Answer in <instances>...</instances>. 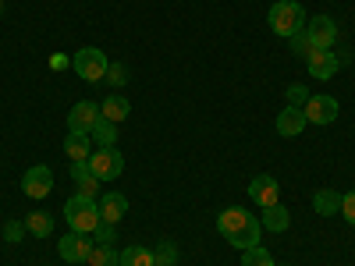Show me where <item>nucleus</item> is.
Here are the masks:
<instances>
[{"label": "nucleus", "instance_id": "nucleus-11", "mask_svg": "<svg viewBox=\"0 0 355 266\" xmlns=\"http://www.w3.org/2000/svg\"><path fill=\"white\" fill-rule=\"evenodd\" d=\"M309 125H331L338 117V100L334 96H309V103L302 107Z\"/></svg>", "mask_w": 355, "mask_h": 266}, {"label": "nucleus", "instance_id": "nucleus-31", "mask_svg": "<svg viewBox=\"0 0 355 266\" xmlns=\"http://www.w3.org/2000/svg\"><path fill=\"white\" fill-rule=\"evenodd\" d=\"M21 234H25V224H21V220H11L8 231H4V238H8V242H21Z\"/></svg>", "mask_w": 355, "mask_h": 266}, {"label": "nucleus", "instance_id": "nucleus-14", "mask_svg": "<svg viewBox=\"0 0 355 266\" xmlns=\"http://www.w3.org/2000/svg\"><path fill=\"white\" fill-rule=\"evenodd\" d=\"M306 114L299 110V107H284L281 114H277V135H284V139H295V135H302L306 132Z\"/></svg>", "mask_w": 355, "mask_h": 266}, {"label": "nucleus", "instance_id": "nucleus-28", "mask_svg": "<svg viewBox=\"0 0 355 266\" xmlns=\"http://www.w3.org/2000/svg\"><path fill=\"white\" fill-rule=\"evenodd\" d=\"M103 82H110V85H125V82H128V68H121V64H110Z\"/></svg>", "mask_w": 355, "mask_h": 266}, {"label": "nucleus", "instance_id": "nucleus-26", "mask_svg": "<svg viewBox=\"0 0 355 266\" xmlns=\"http://www.w3.org/2000/svg\"><path fill=\"white\" fill-rule=\"evenodd\" d=\"M309 96H313V93H309L306 85H288V107H299V110H302V107L309 103Z\"/></svg>", "mask_w": 355, "mask_h": 266}, {"label": "nucleus", "instance_id": "nucleus-32", "mask_svg": "<svg viewBox=\"0 0 355 266\" xmlns=\"http://www.w3.org/2000/svg\"><path fill=\"white\" fill-rule=\"evenodd\" d=\"M71 177H75V181H82V177H89V163H71Z\"/></svg>", "mask_w": 355, "mask_h": 266}, {"label": "nucleus", "instance_id": "nucleus-2", "mask_svg": "<svg viewBox=\"0 0 355 266\" xmlns=\"http://www.w3.org/2000/svg\"><path fill=\"white\" fill-rule=\"evenodd\" d=\"M64 217L71 224V231L78 234H93L96 224H100V202L96 199H89V195H71L64 202Z\"/></svg>", "mask_w": 355, "mask_h": 266}, {"label": "nucleus", "instance_id": "nucleus-30", "mask_svg": "<svg viewBox=\"0 0 355 266\" xmlns=\"http://www.w3.org/2000/svg\"><path fill=\"white\" fill-rule=\"evenodd\" d=\"M96 192H100V181H96L93 174H89V177H82V181H78V195H89V199H96Z\"/></svg>", "mask_w": 355, "mask_h": 266}, {"label": "nucleus", "instance_id": "nucleus-16", "mask_svg": "<svg viewBox=\"0 0 355 266\" xmlns=\"http://www.w3.org/2000/svg\"><path fill=\"white\" fill-rule=\"evenodd\" d=\"M128 114H132V103L125 96H110V100L100 103V117H103V121H110V125H121Z\"/></svg>", "mask_w": 355, "mask_h": 266}, {"label": "nucleus", "instance_id": "nucleus-25", "mask_svg": "<svg viewBox=\"0 0 355 266\" xmlns=\"http://www.w3.org/2000/svg\"><path fill=\"white\" fill-rule=\"evenodd\" d=\"M288 43H291V57H299V61H306V57L313 53V43H309V36H306V28H302V33H295Z\"/></svg>", "mask_w": 355, "mask_h": 266}, {"label": "nucleus", "instance_id": "nucleus-19", "mask_svg": "<svg viewBox=\"0 0 355 266\" xmlns=\"http://www.w3.org/2000/svg\"><path fill=\"white\" fill-rule=\"evenodd\" d=\"M85 263L89 266H121V252H117L114 245H93V252H89Z\"/></svg>", "mask_w": 355, "mask_h": 266}, {"label": "nucleus", "instance_id": "nucleus-33", "mask_svg": "<svg viewBox=\"0 0 355 266\" xmlns=\"http://www.w3.org/2000/svg\"><path fill=\"white\" fill-rule=\"evenodd\" d=\"M277 4H299V0H277Z\"/></svg>", "mask_w": 355, "mask_h": 266}, {"label": "nucleus", "instance_id": "nucleus-6", "mask_svg": "<svg viewBox=\"0 0 355 266\" xmlns=\"http://www.w3.org/2000/svg\"><path fill=\"white\" fill-rule=\"evenodd\" d=\"M306 36H309L313 50H331L338 43V25H334L331 15H316V18L306 21Z\"/></svg>", "mask_w": 355, "mask_h": 266}, {"label": "nucleus", "instance_id": "nucleus-1", "mask_svg": "<svg viewBox=\"0 0 355 266\" xmlns=\"http://www.w3.org/2000/svg\"><path fill=\"white\" fill-rule=\"evenodd\" d=\"M217 231H220V238L227 242V245H234V249H252V245H259V234H263V224L249 213V210H224L220 217H217Z\"/></svg>", "mask_w": 355, "mask_h": 266}, {"label": "nucleus", "instance_id": "nucleus-15", "mask_svg": "<svg viewBox=\"0 0 355 266\" xmlns=\"http://www.w3.org/2000/svg\"><path fill=\"white\" fill-rule=\"evenodd\" d=\"M64 153H68V160H71V163H85V160H89V153H93V139L82 135V132L64 135Z\"/></svg>", "mask_w": 355, "mask_h": 266}, {"label": "nucleus", "instance_id": "nucleus-24", "mask_svg": "<svg viewBox=\"0 0 355 266\" xmlns=\"http://www.w3.org/2000/svg\"><path fill=\"white\" fill-rule=\"evenodd\" d=\"M178 252H182V249H178L174 242H160L157 252H153V263H157V266H174V263H178Z\"/></svg>", "mask_w": 355, "mask_h": 266}, {"label": "nucleus", "instance_id": "nucleus-3", "mask_svg": "<svg viewBox=\"0 0 355 266\" xmlns=\"http://www.w3.org/2000/svg\"><path fill=\"white\" fill-rule=\"evenodd\" d=\"M266 21H270V28H274L277 36L291 39L295 33H302V28H306L309 15H306L299 4H274V8H270V18H266Z\"/></svg>", "mask_w": 355, "mask_h": 266}, {"label": "nucleus", "instance_id": "nucleus-7", "mask_svg": "<svg viewBox=\"0 0 355 266\" xmlns=\"http://www.w3.org/2000/svg\"><path fill=\"white\" fill-rule=\"evenodd\" d=\"M57 252H61L64 263L82 266V263L89 259V252H93V234H78V231H71V234H64V238L57 242Z\"/></svg>", "mask_w": 355, "mask_h": 266}, {"label": "nucleus", "instance_id": "nucleus-10", "mask_svg": "<svg viewBox=\"0 0 355 266\" xmlns=\"http://www.w3.org/2000/svg\"><path fill=\"white\" fill-rule=\"evenodd\" d=\"M96 121H100V103H93V100H78V103L68 110V132L89 135Z\"/></svg>", "mask_w": 355, "mask_h": 266}, {"label": "nucleus", "instance_id": "nucleus-12", "mask_svg": "<svg viewBox=\"0 0 355 266\" xmlns=\"http://www.w3.org/2000/svg\"><path fill=\"white\" fill-rule=\"evenodd\" d=\"M306 68H309L313 78H334V71L341 68V61H338L334 50H313L306 57Z\"/></svg>", "mask_w": 355, "mask_h": 266}, {"label": "nucleus", "instance_id": "nucleus-8", "mask_svg": "<svg viewBox=\"0 0 355 266\" xmlns=\"http://www.w3.org/2000/svg\"><path fill=\"white\" fill-rule=\"evenodd\" d=\"M21 192H25L28 199H46V195L53 192V170L43 167V163L28 167L25 177H21Z\"/></svg>", "mask_w": 355, "mask_h": 266}, {"label": "nucleus", "instance_id": "nucleus-34", "mask_svg": "<svg viewBox=\"0 0 355 266\" xmlns=\"http://www.w3.org/2000/svg\"><path fill=\"white\" fill-rule=\"evenodd\" d=\"M0 15H4V0H0Z\"/></svg>", "mask_w": 355, "mask_h": 266}, {"label": "nucleus", "instance_id": "nucleus-20", "mask_svg": "<svg viewBox=\"0 0 355 266\" xmlns=\"http://www.w3.org/2000/svg\"><path fill=\"white\" fill-rule=\"evenodd\" d=\"M25 231H28V234H36V238H46V234L53 231V217L43 213V210L28 213V217H25Z\"/></svg>", "mask_w": 355, "mask_h": 266}, {"label": "nucleus", "instance_id": "nucleus-13", "mask_svg": "<svg viewBox=\"0 0 355 266\" xmlns=\"http://www.w3.org/2000/svg\"><path fill=\"white\" fill-rule=\"evenodd\" d=\"M125 213H128V199L121 192H103L100 195V220H107V224L117 227Z\"/></svg>", "mask_w": 355, "mask_h": 266}, {"label": "nucleus", "instance_id": "nucleus-17", "mask_svg": "<svg viewBox=\"0 0 355 266\" xmlns=\"http://www.w3.org/2000/svg\"><path fill=\"white\" fill-rule=\"evenodd\" d=\"M313 210H316L320 217H334V213H341V192H334V188H320V192L313 195Z\"/></svg>", "mask_w": 355, "mask_h": 266}, {"label": "nucleus", "instance_id": "nucleus-29", "mask_svg": "<svg viewBox=\"0 0 355 266\" xmlns=\"http://www.w3.org/2000/svg\"><path fill=\"white\" fill-rule=\"evenodd\" d=\"M341 217L355 227V192H348V195H341Z\"/></svg>", "mask_w": 355, "mask_h": 266}, {"label": "nucleus", "instance_id": "nucleus-35", "mask_svg": "<svg viewBox=\"0 0 355 266\" xmlns=\"http://www.w3.org/2000/svg\"><path fill=\"white\" fill-rule=\"evenodd\" d=\"M71 266H75V263H71Z\"/></svg>", "mask_w": 355, "mask_h": 266}, {"label": "nucleus", "instance_id": "nucleus-23", "mask_svg": "<svg viewBox=\"0 0 355 266\" xmlns=\"http://www.w3.org/2000/svg\"><path fill=\"white\" fill-rule=\"evenodd\" d=\"M242 266H277V263H274L270 249L252 245V249H245V252H242Z\"/></svg>", "mask_w": 355, "mask_h": 266}, {"label": "nucleus", "instance_id": "nucleus-5", "mask_svg": "<svg viewBox=\"0 0 355 266\" xmlns=\"http://www.w3.org/2000/svg\"><path fill=\"white\" fill-rule=\"evenodd\" d=\"M71 68L78 71V78L82 82H103L107 78V57H103V50H96V46H82L78 53H75V61H71Z\"/></svg>", "mask_w": 355, "mask_h": 266}, {"label": "nucleus", "instance_id": "nucleus-9", "mask_svg": "<svg viewBox=\"0 0 355 266\" xmlns=\"http://www.w3.org/2000/svg\"><path fill=\"white\" fill-rule=\"evenodd\" d=\"M249 199L256 206H277L281 202V185H277V177L274 174H256L252 181H249Z\"/></svg>", "mask_w": 355, "mask_h": 266}, {"label": "nucleus", "instance_id": "nucleus-27", "mask_svg": "<svg viewBox=\"0 0 355 266\" xmlns=\"http://www.w3.org/2000/svg\"><path fill=\"white\" fill-rule=\"evenodd\" d=\"M93 245H114V224L100 220L96 231H93Z\"/></svg>", "mask_w": 355, "mask_h": 266}, {"label": "nucleus", "instance_id": "nucleus-22", "mask_svg": "<svg viewBox=\"0 0 355 266\" xmlns=\"http://www.w3.org/2000/svg\"><path fill=\"white\" fill-rule=\"evenodd\" d=\"M89 139H93L96 145H114L117 142V125H110V121L100 117V121L93 125V132H89Z\"/></svg>", "mask_w": 355, "mask_h": 266}, {"label": "nucleus", "instance_id": "nucleus-4", "mask_svg": "<svg viewBox=\"0 0 355 266\" xmlns=\"http://www.w3.org/2000/svg\"><path fill=\"white\" fill-rule=\"evenodd\" d=\"M89 174L96 177V181H114V177H121L125 170V157L114 150V145H100L96 153H89Z\"/></svg>", "mask_w": 355, "mask_h": 266}, {"label": "nucleus", "instance_id": "nucleus-21", "mask_svg": "<svg viewBox=\"0 0 355 266\" xmlns=\"http://www.w3.org/2000/svg\"><path fill=\"white\" fill-rule=\"evenodd\" d=\"M121 266H157V263H153V252H150V249L128 245V249L121 252Z\"/></svg>", "mask_w": 355, "mask_h": 266}, {"label": "nucleus", "instance_id": "nucleus-18", "mask_svg": "<svg viewBox=\"0 0 355 266\" xmlns=\"http://www.w3.org/2000/svg\"><path fill=\"white\" fill-rule=\"evenodd\" d=\"M288 224H291V213L284 210L281 202H277V206H266V210H263V231L281 234V231H288Z\"/></svg>", "mask_w": 355, "mask_h": 266}]
</instances>
